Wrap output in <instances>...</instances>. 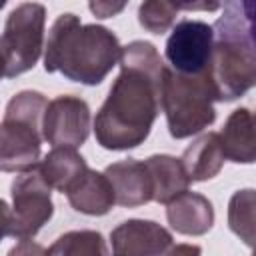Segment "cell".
<instances>
[{"label": "cell", "mask_w": 256, "mask_h": 256, "mask_svg": "<svg viewBox=\"0 0 256 256\" xmlns=\"http://www.w3.org/2000/svg\"><path fill=\"white\" fill-rule=\"evenodd\" d=\"M64 194L68 196V202L76 212L88 216H104L116 204L112 184L108 182L104 172H96L90 168Z\"/></svg>", "instance_id": "cell-13"}, {"label": "cell", "mask_w": 256, "mask_h": 256, "mask_svg": "<svg viewBox=\"0 0 256 256\" xmlns=\"http://www.w3.org/2000/svg\"><path fill=\"white\" fill-rule=\"evenodd\" d=\"M224 150L218 132H206L192 140L182 152V168L190 182H204L214 176L224 166Z\"/></svg>", "instance_id": "cell-15"}, {"label": "cell", "mask_w": 256, "mask_h": 256, "mask_svg": "<svg viewBox=\"0 0 256 256\" xmlns=\"http://www.w3.org/2000/svg\"><path fill=\"white\" fill-rule=\"evenodd\" d=\"M214 88L208 74L186 76L166 66L160 90V108L166 114L172 138H188L216 120Z\"/></svg>", "instance_id": "cell-5"}, {"label": "cell", "mask_w": 256, "mask_h": 256, "mask_svg": "<svg viewBox=\"0 0 256 256\" xmlns=\"http://www.w3.org/2000/svg\"><path fill=\"white\" fill-rule=\"evenodd\" d=\"M176 14H178V8L174 2L148 0V2H142L138 8V22L144 30L152 34H164L166 30L172 28Z\"/></svg>", "instance_id": "cell-20"}, {"label": "cell", "mask_w": 256, "mask_h": 256, "mask_svg": "<svg viewBox=\"0 0 256 256\" xmlns=\"http://www.w3.org/2000/svg\"><path fill=\"white\" fill-rule=\"evenodd\" d=\"M220 144L224 158L236 164H252L256 158V136H254V116L248 108H236L230 112L226 124L222 126Z\"/></svg>", "instance_id": "cell-14"}, {"label": "cell", "mask_w": 256, "mask_h": 256, "mask_svg": "<svg viewBox=\"0 0 256 256\" xmlns=\"http://www.w3.org/2000/svg\"><path fill=\"white\" fill-rule=\"evenodd\" d=\"M166 218L178 234L202 236L214 226V208L206 196L186 190L166 204Z\"/></svg>", "instance_id": "cell-12"}, {"label": "cell", "mask_w": 256, "mask_h": 256, "mask_svg": "<svg viewBox=\"0 0 256 256\" xmlns=\"http://www.w3.org/2000/svg\"><path fill=\"white\" fill-rule=\"evenodd\" d=\"M46 8L38 2L18 4L6 18L0 34V56L4 76L14 78L32 70L44 50Z\"/></svg>", "instance_id": "cell-6"}, {"label": "cell", "mask_w": 256, "mask_h": 256, "mask_svg": "<svg viewBox=\"0 0 256 256\" xmlns=\"http://www.w3.org/2000/svg\"><path fill=\"white\" fill-rule=\"evenodd\" d=\"M50 188L66 192L86 170V160L74 148H52L36 166Z\"/></svg>", "instance_id": "cell-17"}, {"label": "cell", "mask_w": 256, "mask_h": 256, "mask_svg": "<svg viewBox=\"0 0 256 256\" xmlns=\"http://www.w3.org/2000/svg\"><path fill=\"white\" fill-rule=\"evenodd\" d=\"M112 256H162L172 246V234L154 220L132 218L112 234Z\"/></svg>", "instance_id": "cell-10"}, {"label": "cell", "mask_w": 256, "mask_h": 256, "mask_svg": "<svg viewBox=\"0 0 256 256\" xmlns=\"http://www.w3.org/2000/svg\"><path fill=\"white\" fill-rule=\"evenodd\" d=\"M104 176L112 184L116 204L124 208L144 206L152 200V182L144 162L134 158L114 162L106 166Z\"/></svg>", "instance_id": "cell-11"}, {"label": "cell", "mask_w": 256, "mask_h": 256, "mask_svg": "<svg viewBox=\"0 0 256 256\" xmlns=\"http://www.w3.org/2000/svg\"><path fill=\"white\" fill-rule=\"evenodd\" d=\"M144 166L152 182V200L158 204H168L176 196L184 194L190 180L182 168L180 158L170 154H154L144 160Z\"/></svg>", "instance_id": "cell-16"}, {"label": "cell", "mask_w": 256, "mask_h": 256, "mask_svg": "<svg viewBox=\"0 0 256 256\" xmlns=\"http://www.w3.org/2000/svg\"><path fill=\"white\" fill-rule=\"evenodd\" d=\"M162 256H202V248L196 244H172Z\"/></svg>", "instance_id": "cell-23"}, {"label": "cell", "mask_w": 256, "mask_h": 256, "mask_svg": "<svg viewBox=\"0 0 256 256\" xmlns=\"http://www.w3.org/2000/svg\"><path fill=\"white\" fill-rule=\"evenodd\" d=\"M214 34L202 20H180L166 40V60L174 72L198 76L208 70Z\"/></svg>", "instance_id": "cell-9"}, {"label": "cell", "mask_w": 256, "mask_h": 256, "mask_svg": "<svg viewBox=\"0 0 256 256\" xmlns=\"http://www.w3.org/2000/svg\"><path fill=\"white\" fill-rule=\"evenodd\" d=\"M6 256H48L46 248L34 240H20L16 246L8 250Z\"/></svg>", "instance_id": "cell-21"}, {"label": "cell", "mask_w": 256, "mask_h": 256, "mask_svg": "<svg viewBox=\"0 0 256 256\" xmlns=\"http://www.w3.org/2000/svg\"><path fill=\"white\" fill-rule=\"evenodd\" d=\"M212 34L214 44L206 74L216 102H232L244 96L256 82L254 4H222V14L214 22Z\"/></svg>", "instance_id": "cell-3"}, {"label": "cell", "mask_w": 256, "mask_h": 256, "mask_svg": "<svg viewBox=\"0 0 256 256\" xmlns=\"http://www.w3.org/2000/svg\"><path fill=\"white\" fill-rule=\"evenodd\" d=\"M88 8H90L92 14L98 16V18H112V16H116L118 12H122V10L126 8V4H124V2H118V4H114V2H90Z\"/></svg>", "instance_id": "cell-22"}, {"label": "cell", "mask_w": 256, "mask_h": 256, "mask_svg": "<svg viewBox=\"0 0 256 256\" xmlns=\"http://www.w3.org/2000/svg\"><path fill=\"white\" fill-rule=\"evenodd\" d=\"M2 8H4V2H0V10H2Z\"/></svg>", "instance_id": "cell-26"}, {"label": "cell", "mask_w": 256, "mask_h": 256, "mask_svg": "<svg viewBox=\"0 0 256 256\" xmlns=\"http://www.w3.org/2000/svg\"><path fill=\"white\" fill-rule=\"evenodd\" d=\"M10 224H12V210L6 200L0 198V242L10 236Z\"/></svg>", "instance_id": "cell-24"}, {"label": "cell", "mask_w": 256, "mask_h": 256, "mask_svg": "<svg viewBox=\"0 0 256 256\" xmlns=\"http://www.w3.org/2000/svg\"><path fill=\"white\" fill-rule=\"evenodd\" d=\"M122 46L100 24H82L72 12L60 14L44 46V70L60 72L72 82L100 84L120 60Z\"/></svg>", "instance_id": "cell-2"}, {"label": "cell", "mask_w": 256, "mask_h": 256, "mask_svg": "<svg viewBox=\"0 0 256 256\" xmlns=\"http://www.w3.org/2000/svg\"><path fill=\"white\" fill-rule=\"evenodd\" d=\"M4 78V62H2V56H0V80Z\"/></svg>", "instance_id": "cell-25"}, {"label": "cell", "mask_w": 256, "mask_h": 256, "mask_svg": "<svg viewBox=\"0 0 256 256\" xmlns=\"http://www.w3.org/2000/svg\"><path fill=\"white\" fill-rule=\"evenodd\" d=\"M48 256H110L104 236L96 230H70L46 250Z\"/></svg>", "instance_id": "cell-18"}, {"label": "cell", "mask_w": 256, "mask_h": 256, "mask_svg": "<svg viewBox=\"0 0 256 256\" xmlns=\"http://www.w3.org/2000/svg\"><path fill=\"white\" fill-rule=\"evenodd\" d=\"M120 74L94 118L96 142L106 150L140 146L160 112V90L166 64L156 46L134 40L122 46Z\"/></svg>", "instance_id": "cell-1"}, {"label": "cell", "mask_w": 256, "mask_h": 256, "mask_svg": "<svg viewBox=\"0 0 256 256\" xmlns=\"http://www.w3.org/2000/svg\"><path fill=\"white\" fill-rule=\"evenodd\" d=\"M46 106V96L36 90H22L10 98L0 122V172L22 174L38 166Z\"/></svg>", "instance_id": "cell-4"}, {"label": "cell", "mask_w": 256, "mask_h": 256, "mask_svg": "<svg viewBox=\"0 0 256 256\" xmlns=\"http://www.w3.org/2000/svg\"><path fill=\"white\" fill-rule=\"evenodd\" d=\"M90 108L80 96L62 94L48 102L42 116V138L54 148H78L90 134Z\"/></svg>", "instance_id": "cell-8"}, {"label": "cell", "mask_w": 256, "mask_h": 256, "mask_svg": "<svg viewBox=\"0 0 256 256\" xmlns=\"http://www.w3.org/2000/svg\"><path fill=\"white\" fill-rule=\"evenodd\" d=\"M10 190H12L10 236L18 240H32L54 214L52 188L46 184L38 168H32L16 176Z\"/></svg>", "instance_id": "cell-7"}, {"label": "cell", "mask_w": 256, "mask_h": 256, "mask_svg": "<svg viewBox=\"0 0 256 256\" xmlns=\"http://www.w3.org/2000/svg\"><path fill=\"white\" fill-rule=\"evenodd\" d=\"M254 206L256 196L252 188L234 192L228 202V226L246 246L254 244Z\"/></svg>", "instance_id": "cell-19"}]
</instances>
